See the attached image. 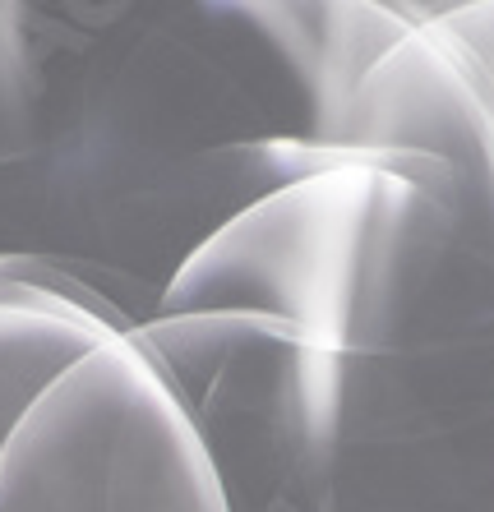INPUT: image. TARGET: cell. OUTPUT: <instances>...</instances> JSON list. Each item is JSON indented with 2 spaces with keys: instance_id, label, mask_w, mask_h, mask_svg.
I'll return each instance as SVG.
<instances>
[{
  "instance_id": "cell-3",
  "label": "cell",
  "mask_w": 494,
  "mask_h": 512,
  "mask_svg": "<svg viewBox=\"0 0 494 512\" xmlns=\"http://www.w3.org/2000/svg\"><path fill=\"white\" fill-rule=\"evenodd\" d=\"M130 10L0 0V259L107 277V217L134 93Z\"/></svg>"
},
{
  "instance_id": "cell-1",
  "label": "cell",
  "mask_w": 494,
  "mask_h": 512,
  "mask_svg": "<svg viewBox=\"0 0 494 512\" xmlns=\"http://www.w3.org/2000/svg\"><path fill=\"white\" fill-rule=\"evenodd\" d=\"M134 337L222 512H494V199L434 157L259 194Z\"/></svg>"
},
{
  "instance_id": "cell-2",
  "label": "cell",
  "mask_w": 494,
  "mask_h": 512,
  "mask_svg": "<svg viewBox=\"0 0 494 512\" xmlns=\"http://www.w3.org/2000/svg\"><path fill=\"white\" fill-rule=\"evenodd\" d=\"M134 328L65 263L0 259V512H222Z\"/></svg>"
}]
</instances>
